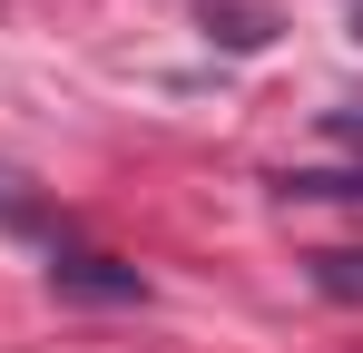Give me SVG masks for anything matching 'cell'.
Masks as SVG:
<instances>
[{"instance_id":"obj_1","label":"cell","mask_w":363,"mask_h":353,"mask_svg":"<svg viewBox=\"0 0 363 353\" xmlns=\"http://www.w3.org/2000/svg\"><path fill=\"white\" fill-rule=\"evenodd\" d=\"M50 285L69 304H147V275L118 255H89V245H50Z\"/></svg>"},{"instance_id":"obj_2","label":"cell","mask_w":363,"mask_h":353,"mask_svg":"<svg viewBox=\"0 0 363 353\" xmlns=\"http://www.w3.org/2000/svg\"><path fill=\"white\" fill-rule=\"evenodd\" d=\"M285 196H314V206H363V167H295Z\"/></svg>"},{"instance_id":"obj_3","label":"cell","mask_w":363,"mask_h":353,"mask_svg":"<svg viewBox=\"0 0 363 353\" xmlns=\"http://www.w3.org/2000/svg\"><path fill=\"white\" fill-rule=\"evenodd\" d=\"M314 285L334 294V304H363V245H324L314 255Z\"/></svg>"},{"instance_id":"obj_4","label":"cell","mask_w":363,"mask_h":353,"mask_svg":"<svg viewBox=\"0 0 363 353\" xmlns=\"http://www.w3.org/2000/svg\"><path fill=\"white\" fill-rule=\"evenodd\" d=\"M324 118H334V128H344V138H363V99H354V108H324Z\"/></svg>"},{"instance_id":"obj_5","label":"cell","mask_w":363,"mask_h":353,"mask_svg":"<svg viewBox=\"0 0 363 353\" xmlns=\"http://www.w3.org/2000/svg\"><path fill=\"white\" fill-rule=\"evenodd\" d=\"M354 20H363V10H354Z\"/></svg>"}]
</instances>
